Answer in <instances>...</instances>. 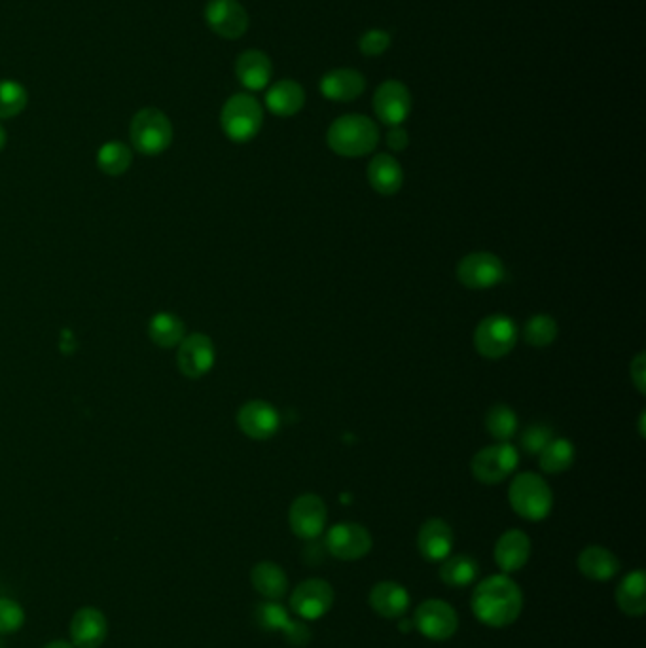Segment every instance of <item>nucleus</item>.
Listing matches in <instances>:
<instances>
[{"instance_id": "obj_9", "label": "nucleus", "mask_w": 646, "mask_h": 648, "mask_svg": "<svg viewBox=\"0 0 646 648\" xmlns=\"http://www.w3.org/2000/svg\"><path fill=\"white\" fill-rule=\"evenodd\" d=\"M413 626L431 641H448L459 628V616L446 601L429 599L417 607Z\"/></svg>"}, {"instance_id": "obj_34", "label": "nucleus", "mask_w": 646, "mask_h": 648, "mask_svg": "<svg viewBox=\"0 0 646 648\" xmlns=\"http://www.w3.org/2000/svg\"><path fill=\"white\" fill-rule=\"evenodd\" d=\"M29 103V93L23 84L0 80V120H10L21 114Z\"/></svg>"}, {"instance_id": "obj_40", "label": "nucleus", "mask_w": 646, "mask_h": 648, "mask_svg": "<svg viewBox=\"0 0 646 648\" xmlns=\"http://www.w3.org/2000/svg\"><path fill=\"white\" fill-rule=\"evenodd\" d=\"M283 633H285V637H287L288 641H290L292 645H296V647L306 645L307 641H309V637H311V633L307 630L306 624L300 622V620H298V622H296V620H290L287 628L283 630Z\"/></svg>"}, {"instance_id": "obj_12", "label": "nucleus", "mask_w": 646, "mask_h": 648, "mask_svg": "<svg viewBox=\"0 0 646 648\" xmlns=\"http://www.w3.org/2000/svg\"><path fill=\"white\" fill-rule=\"evenodd\" d=\"M290 529L296 537L306 540H315L321 537L328 522V508L319 495L306 493L300 495L288 512Z\"/></svg>"}, {"instance_id": "obj_6", "label": "nucleus", "mask_w": 646, "mask_h": 648, "mask_svg": "<svg viewBox=\"0 0 646 648\" xmlns=\"http://www.w3.org/2000/svg\"><path fill=\"white\" fill-rule=\"evenodd\" d=\"M518 324L503 313L482 319L474 330V349L480 357L489 360L503 359L518 343Z\"/></svg>"}, {"instance_id": "obj_27", "label": "nucleus", "mask_w": 646, "mask_h": 648, "mask_svg": "<svg viewBox=\"0 0 646 648\" xmlns=\"http://www.w3.org/2000/svg\"><path fill=\"white\" fill-rule=\"evenodd\" d=\"M251 582L258 594L271 601H277L287 594V573L273 561L256 563L251 571Z\"/></svg>"}, {"instance_id": "obj_38", "label": "nucleus", "mask_w": 646, "mask_h": 648, "mask_svg": "<svg viewBox=\"0 0 646 648\" xmlns=\"http://www.w3.org/2000/svg\"><path fill=\"white\" fill-rule=\"evenodd\" d=\"M389 48H391V35L381 29H370L360 36V54L366 55V57L383 55Z\"/></svg>"}, {"instance_id": "obj_21", "label": "nucleus", "mask_w": 646, "mask_h": 648, "mask_svg": "<svg viewBox=\"0 0 646 648\" xmlns=\"http://www.w3.org/2000/svg\"><path fill=\"white\" fill-rule=\"evenodd\" d=\"M531 556V540L520 529H508L495 544V561L503 573H516Z\"/></svg>"}, {"instance_id": "obj_18", "label": "nucleus", "mask_w": 646, "mask_h": 648, "mask_svg": "<svg viewBox=\"0 0 646 648\" xmlns=\"http://www.w3.org/2000/svg\"><path fill=\"white\" fill-rule=\"evenodd\" d=\"M453 548V531L440 518H431L417 533V550L427 561H444Z\"/></svg>"}, {"instance_id": "obj_45", "label": "nucleus", "mask_w": 646, "mask_h": 648, "mask_svg": "<svg viewBox=\"0 0 646 648\" xmlns=\"http://www.w3.org/2000/svg\"><path fill=\"white\" fill-rule=\"evenodd\" d=\"M0 648H4V645H2V641H0Z\"/></svg>"}, {"instance_id": "obj_33", "label": "nucleus", "mask_w": 646, "mask_h": 648, "mask_svg": "<svg viewBox=\"0 0 646 648\" xmlns=\"http://www.w3.org/2000/svg\"><path fill=\"white\" fill-rule=\"evenodd\" d=\"M559 326L550 315H535L523 326V340L533 347H548L556 342Z\"/></svg>"}, {"instance_id": "obj_35", "label": "nucleus", "mask_w": 646, "mask_h": 648, "mask_svg": "<svg viewBox=\"0 0 646 648\" xmlns=\"http://www.w3.org/2000/svg\"><path fill=\"white\" fill-rule=\"evenodd\" d=\"M554 436L556 434L552 431V427H548L546 423H533V425H529L525 431L521 432V450L525 451L527 455H539L540 451L548 446V442Z\"/></svg>"}, {"instance_id": "obj_4", "label": "nucleus", "mask_w": 646, "mask_h": 648, "mask_svg": "<svg viewBox=\"0 0 646 648\" xmlns=\"http://www.w3.org/2000/svg\"><path fill=\"white\" fill-rule=\"evenodd\" d=\"M220 126L230 141L249 143L264 126V108L249 93H237L222 108Z\"/></svg>"}, {"instance_id": "obj_43", "label": "nucleus", "mask_w": 646, "mask_h": 648, "mask_svg": "<svg viewBox=\"0 0 646 648\" xmlns=\"http://www.w3.org/2000/svg\"><path fill=\"white\" fill-rule=\"evenodd\" d=\"M6 139H8V137H6V129H4L2 124H0V150L6 146Z\"/></svg>"}, {"instance_id": "obj_36", "label": "nucleus", "mask_w": 646, "mask_h": 648, "mask_svg": "<svg viewBox=\"0 0 646 648\" xmlns=\"http://www.w3.org/2000/svg\"><path fill=\"white\" fill-rule=\"evenodd\" d=\"M256 620L264 630L283 631L290 622L287 609L281 603H262L256 609Z\"/></svg>"}, {"instance_id": "obj_23", "label": "nucleus", "mask_w": 646, "mask_h": 648, "mask_svg": "<svg viewBox=\"0 0 646 648\" xmlns=\"http://www.w3.org/2000/svg\"><path fill=\"white\" fill-rule=\"evenodd\" d=\"M410 594L396 582H379L370 592V607L387 620L402 618L410 609Z\"/></svg>"}, {"instance_id": "obj_22", "label": "nucleus", "mask_w": 646, "mask_h": 648, "mask_svg": "<svg viewBox=\"0 0 646 648\" xmlns=\"http://www.w3.org/2000/svg\"><path fill=\"white\" fill-rule=\"evenodd\" d=\"M368 182L381 196H395L404 184V169L391 154H377L368 163Z\"/></svg>"}, {"instance_id": "obj_8", "label": "nucleus", "mask_w": 646, "mask_h": 648, "mask_svg": "<svg viewBox=\"0 0 646 648\" xmlns=\"http://www.w3.org/2000/svg\"><path fill=\"white\" fill-rule=\"evenodd\" d=\"M506 277L503 260L493 252H470L457 264V279L470 290H487L501 285Z\"/></svg>"}, {"instance_id": "obj_31", "label": "nucleus", "mask_w": 646, "mask_h": 648, "mask_svg": "<svg viewBox=\"0 0 646 648\" xmlns=\"http://www.w3.org/2000/svg\"><path fill=\"white\" fill-rule=\"evenodd\" d=\"M485 429L497 442H508L520 429V419L516 412L506 404H495L485 414Z\"/></svg>"}, {"instance_id": "obj_41", "label": "nucleus", "mask_w": 646, "mask_h": 648, "mask_svg": "<svg viewBox=\"0 0 646 648\" xmlns=\"http://www.w3.org/2000/svg\"><path fill=\"white\" fill-rule=\"evenodd\" d=\"M408 144H410L408 131L402 126L391 127V131L387 133V146L393 152H402V150L408 148Z\"/></svg>"}, {"instance_id": "obj_5", "label": "nucleus", "mask_w": 646, "mask_h": 648, "mask_svg": "<svg viewBox=\"0 0 646 648\" xmlns=\"http://www.w3.org/2000/svg\"><path fill=\"white\" fill-rule=\"evenodd\" d=\"M131 143L144 156H158L173 143V124L158 108L139 110L129 127Z\"/></svg>"}, {"instance_id": "obj_25", "label": "nucleus", "mask_w": 646, "mask_h": 648, "mask_svg": "<svg viewBox=\"0 0 646 648\" xmlns=\"http://www.w3.org/2000/svg\"><path fill=\"white\" fill-rule=\"evenodd\" d=\"M578 569L590 580L607 582L618 575L620 561L603 546H588L578 556Z\"/></svg>"}, {"instance_id": "obj_24", "label": "nucleus", "mask_w": 646, "mask_h": 648, "mask_svg": "<svg viewBox=\"0 0 646 648\" xmlns=\"http://www.w3.org/2000/svg\"><path fill=\"white\" fill-rule=\"evenodd\" d=\"M306 105V91L294 80H281L266 93V107L279 118L296 116Z\"/></svg>"}, {"instance_id": "obj_17", "label": "nucleus", "mask_w": 646, "mask_h": 648, "mask_svg": "<svg viewBox=\"0 0 646 648\" xmlns=\"http://www.w3.org/2000/svg\"><path fill=\"white\" fill-rule=\"evenodd\" d=\"M108 637L107 616L95 607H82L71 620V643L74 648H99Z\"/></svg>"}, {"instance_id": "obj_10", "label": "nucleus", "mask_w": 646, "mask_h": 648, "mask_svg": "<svg viewBox=\"0 0 646 648\" xmlns=\"http://www.w3.org/2000/svg\"><path fill=\"white\" fill-rule=\"evenodd\" d=\"M326 550L341 561H357L368 556L374 546L370 531L360 523H338L326 533Z\"/></svg>"}, {"instance_id": "obj_11", "label": "nucleus", "mask_w": 646, "mask_h": 648, "mask_svg": "<svg viewBox=\"0 0 646 648\" xmlns=\"http://www.w3.org/2000/svg\"><path fill=\"white\" fill-rule=\"evenodd\" d=\"M377 120L385 126H402L412 112V93L398 80L383 82L372 99Z\"/></svg>"}, {"instance_id": "obj_30", "label": "nucleus", "mask_w": 646, "mask_h": 648, "mask_svg": "<svg viewBox=\"0 0 646 648\" xmlns=\"http://www.w3.org/2000/svg\"><path fill=\"white\" fill-rule=\"evenodd\" d=\"M150 340L160 347H177L186 338V328L177 315L158 313L152 317L148 326Z\"/></svg>"}, {"instance_id": "obj_37", "label": "nucleus", "mask_w": 646, "mask_h": 648, "mask_svg": "<svg viewBox=\"0 0 646 648\" xmlns=\"http://www.w3.org/2000/svg\"><path fill=\"white\" fill-rule=\"evenodd\" d=\"M25 624V611L18 601L0 597V635H10Z\"/></svg>"}, {"instance_id": "obj_1", "label": "nucleus", "mask_w": 646, "mask_h": 648, "mask_svg": "<svg viewBox=\"0 0 646 648\" xmlns=\"http://www.w3.org/2000/svg\"><path fill=\"white\" fill-rule=\"evenodd\" d=\"M523 594L520 586L506 575L484 578L472 594L474 616L489 628H506L520 618Z\"/></svg>"}, {"instance_id": "obj_3", "label": "nucleus", "mask_w": 646, "mask_h": 648, "mask_svg": "<svg viewBox=\"0 0 646 648\" xmlns=\"http://www.w3.org/2000/svg\"><path fill=\"white\" fill-rule=\"evenodd\" d=\"M508 501L512 510L523 520L542 522L554 508V493L539 474L521 472L510 484Z\"/></svg>"}, {"instance_id": "obj_28", "label": "nucleus", "mask_w": 646, "mask_h": 648, "mask_svg": "<svg viewBox=\"0 0 646 648\" xmlns=\"http://www.w3.org/2000/svg\"><path fill=\"white\" fill-rule=\"evenodd\" d=\"M537 457H539V467L542 468V472L561 474L573 467V463H575V444L567 438L554 436Z\"/></svg>"}, {"instance_id": "obj_44", "label": "nucleus", "mask_w": 646, "mask_h": 648, "mask_svg": "<svg viewBox=\"0 0 646 648\" xmlns=\"http://www.w3.org/2000/svg\"><path fill=\"white\" fill-rule=\"evenodd\" d=\"M639 432H641V436H645V412L641 414V425H639Z\"/></svg>"}, {"instance_id": "obj_7", "label": "nucleus", "mask_w": 646, "mask_h": 648, "mask_svg": "<svg viewBox=\"0 0 646 648\" xmlns=\"http://www.w3.org/2000/svg\"><path fill=\"white\" fill-rule=\"evenodd\" d=\"M520 465V451L508 442H497L485 446L472 457L470 470L472 476L485 486H495L504 482Z\"/></svg>"}, {"instance_id": "obj_42", "label": "nucleus", "mask_w": 646, "mask_h": 648, "mask_svg": "<svg viewBox=\"0 0 646 648\" xmlns=\"http://www.w3.org/2000/svg\"><path fill=\"white\" fill-rule=\"evenodd\" d=\"M44 648H74V645H72V643H69V641H61V639H57V641L48 643V645H46V647Z\"/></svg>"}, {"instance_id": "obj_19", "label": "nucleus", "mask_w": 646, "mask_h": 648, "mask_svg": "<svg viewBox=\"0 0 646 648\" xmlns=\"http://www.w3.org/2000/svg\"><path fill=\"white\" fill-rule=\"evenodd\" d=\"M366 90V78L355 69H334L321 80V93L328 101L351 103Z\"/></svg>"}, {"instance_id": "obj_39", "label": "nucleus", "mask_w": 646, "mask_h": 648, "mask_svg": "<svg viewBox=\"0 0 646 648\" xmlns=\"http://www.w3.org/2000/svg\"><path fill=\"white\" fill-rule=\"evenodd\" d=\"M629 376H631V381L635 385V389L645 395L646 393V360L645 353L641 351L635 359L631 360V366H629Z\"/></svg>"}, {"instance_id": "obj_20", "label": "nucleus", "mask_w": 646, "mask_h": 648, "mask_svg": "<svg viewBox=\"0 0 646 648\" xmlns=\"http://www.w3.org/2000/svg\"><path fill=\"white\" fill-rule=\"evenodd\" d=\"M273 65L271 59L260 50H247L235 61V76L243 88L260 91L268 88Z\"/></svg>"}, {"instance_id": "obj_15", "label": "nucleus", "mask_w": 646, "mask_h": 648, "mask_svg": "<svg viewBox=\"0 0 646 648\" xmlns=\"http://www.w3.org/2000/svg\"><path fill=\"white\" fill-rule=\"evenodd\" d=\"M205 21L222 38L237 40L249 29V14L237 0H209Z\"/></svg>"}, {"instance_id": "obj_29", "label": "nucleus", "mask_w": 646, "mask_h": 648, "mask_svg": "<svg viewBox=\"0 0 646 648\" xmlns=\"http://www.w3.org/2000/svg\"><path fill=\"white\" fill-rule=\"evenodd\" d=\"M478 573H480V567H478L476 559L472 556H465V554L448 556L442 561V567H440L442 582L451 588H465L476 580Z\"/></svg>"}, {"instance_id": "obj_2", "label": "nucleus", "mask_w": 646, "mask_h": 648, "mask_svg": "<svg viewBox=\"0 0 646 648\" xmlns=\"http://www.w3.org/2000/svg\"><path fill=\"white\" fill-rule=\"evenodd\" d=\"M326 144L341 158H362L376 150L379 127L364 114H345L328 127Z\"/></svg>"}, {"instance_id": "obj_14", "label": "nucleus", "mask_w": 646, "mask_h": 648, "mask_svg": "<svg viewBox=\"0 0 646 648\" xmlns=\"http://www.w3.org/2000/svg\"><path fill=\"white\" fill-rule=\"evenodd\" d=\"M216 362L215 343L205 334H190L179 343L177 364L186 378L207 376Z\"/></svg>"}, {"instance_id": "obj_13", "label": "nucleus", "mask_w": 646, "mask_h": 648, "mask_svg": "<svg viewBox=\"0 0 646 648\" xmlns=\"http://www.w3.org/2000/svg\"><path fill=\"white\" fill-rule=\"evenodd\" d=\"M237 427L252 440H270L281 427V415L266 400H249L237 412Z\"/></svg>"}, {"instance_id": "obj_32", "label": "nucleus", "mask_w": 646, "mask_h": 648, "mask_svg": "<svg viewBox=\"0 0 646 648\" xmlns=\"http://www.w3.org/2000/svg\"><path fill=\"white\" fill-rule=\"evenodd\" d=\"M133 162V152L127 144L120 143V141H110V143L103 144L99 154H97V165L99 169L110 175V177H120L127 173V169L131 167Z\"/></svg>"}, {"instance_id": "obj_16", "label": "nucleus", "mask_w": 646, "mask_h": 648, "mask_svg": "<svg viewBox=\"0 0 646 648\" xmlns=\"http://www.w3.org/2000/svg\"><path fill=\"white\" fill-rule=\"evenodd\" d=\"M334 590L328 582L311 578L302 582L290 597V607L302 620H319L332 609Z\"/></svg>"}, {"instance_id": "obj_26", "label": "nucleus", "mask_w": 646, "mask_h": 648, "mask_svg": "<svg viewBox=\"0 0 646 648\" xmlns=\"http://www.w3.org/2000/svg\"><path fill=\"white\" fill-rule=\"evenodd\" d=\"M616 605L628 616H643L646 612L645 571H633L624 576L616 588Z\"/></svg>"}]
</instances>
